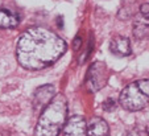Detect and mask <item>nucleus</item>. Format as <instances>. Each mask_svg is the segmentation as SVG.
<instances>
[{"instance_id":"f8f14e48","label":"nucleus","mask_w":149,"mask_h":136,"mask_svg":"<svg viewBox=\"0 0 149 136\" xmlns=\"http://www.w3.org/2000/svg\"><path fill=\"white\" fill-rule=\"evenodd\" d=\"M140 13H143L144 16L149 17V3H144L143 6L140 7Z\"/></svg>"},{"instance_id":"9d476101","label":"nucleus","mask_w":149,"mask_h":136,"mask_svg":"<svg viewBox=\"0 0 149 136\" xmlns=\"http://www.w3.org/2000/svg\"><path fill=\"white\" fill-rule=\"evenodd\" d=\"M19 25V17L17 15L12 13L8 9H0V28L12 29Z\"/></svg>"},{"instance_id":"ddd939ff","label":"nucleus","mask_w":149,"mask_h":136,"mask_svg":"<svg viewBox=\"0 0 149 136\" xmlns=\"http://www.w3.org/2000/svg\"><path fill=\"white\" fill-rule=\"evenodd\" d=\"M81 45H82V38H81V37H75V40H74V44H73L74 49H75V50H78V49L81 48Z\"/></svg>"},{"instance_id":"9b49d317","label":"nucleus","mask_w":149,"mask_h":136,"mask_svg":"<svg viewBox=\"0 0 149 136\" xmlns=\"http://www.w3.org/2000/svg\"><path fill=\"white\" fill-rule=\"evenodd\" d=\"M124 136H149V132L144 126H135L130 131H127Z\"/></svg>"},{"instance_id":"39448f33","label":"nucleus","mask_w":149,"mask_h":136,"mask_svg":"<svg viewBox=\"0 0 149 136\" xmlns=\"http://www.w3.org/2000/svg\"><path fill=\"white\" fill-rule=\"evenodd\" d=\"M56 95V87L53 85H44L40 86L34 91L33 96V108L34 110H44L49 105Z\"/></svg>"},{"instance_id":"1a4fd4ad","label":"nucleus","mask_w":149,"mask_h":136,"mask_svg":"<svg viewBox=\"0 0 149 136\" xmlns=\"http://www.w3.org/2000/svg\"><path fill=\"white\" fill-rule=\"evenodd\" d=\"M133 36L139 40L149 36V17L139 12L133 21Z\"/></svg>"},{"instance_id":"7ed1b4c3","label":"nucleus","mask_w":149,"mask_h":136,"mask_svg":"<svg viewBox=\"0 0 149 136\" xmlns=\"http://www.w3.org/2000/svg\"><path fill=\"white\" fill-rule=\"evenodd\" d=\"M120 106L127 111H140L149 105V80L133 81L123 89L119 98Z\"/></svg>"},{"instance_id":"4468645a","label":"nucleus","mask_w":149,"mask_h":136,"mask_svg":"<svg viewBox=\"0 0 149 136\" xmlns=\"http://www.w3.org/2000/svg\"><path fill=\"white\" fill-rule=\"evenodd\" d=\"M113 105H115V102H113L112 99H110V100H106V103H104L103 107H104V110H110Z\"/></svg>"},{"instance_id":"20e7f679","label":"nucleus","mask_w":149,"mask_h":136,"mask_svg":"<svg viewBox=\"0 0 149 136\" xmlns=\"http://www.w3.org/2000/svg\"><path fill=\"white\" fill-rule=\"evenodd\" d=\"M108 78H110V70L107 65L102 61H95L88 68V71L86 74V86L91 93H95L107 85Z\"/></svg>"},{"instance_id":"f03ea898","label":"nucleus","mask_w":149,"mask_h":136,"mask_svg":"<svg viewBox=\"0 0 149 136\" xmlns=\"http://www.w3.org/2000/svg\"><path fill=\"white\" fill-rule=\"evenodd\" d=\"M66 118L68 99L62 94H56L42 110L34 128V136H58L66 124Z\"/></svg>"},{"instance_id":"0eeeda50","label":"nucleus","mask_w":149,"mask_h":136,"mask_svg":"<svg viewBox=\"0 0 149 136\" xmlns=\"http://www.w3.org/2000/svg\"><path fill=\"white\" fill-rule=\"evenodd\" d=\"M110 50L115 56L127 57L131 54V41L124 36H115L110 43Z\"/></svg>"},{"instance_id":"f257e3e1","label":"nucleus","mask_w":149,"mask_h":136,"mask_svg":"<svg viewBox=\"0 0 149 136\" xmlns=\"http://www.w3.org/2000/svg\"><path fill=\"white\" fill-rule=\"evenodd\" d=\"M66 49L68 44L50 29L33 27L26 29L17 41V62L26 70H41L53 65Z\"/></svg>"},{"instance_id":"6e6552de","label":"nucleus","mask_w":149,"mask_h":136,"mask_svg":"<svg viewBox=\"0 0 149 136\" xmlns=\"http://www.w3.org/2000/svg\"><path fill=\"white\" fill-rule=\"evenodd\" d=\"M110 128L106 120L102 118H93L87 123V130H86V136H108Z\"/></svg>"},{"instance_id":"423d86ee","label":"nucleus","mask_w":149,"mask_h":136,"mask_svg":"<svg viewBox=\"0 0 149 136\" xmlns=\"http://www.w3.org/2000/svg\"><path fill=\"white\" fill-rule=\"evenodd\" d=\"M87 123L83 116L74 115L65 124V136H86Z\"/></svg>"}]
</instances>
